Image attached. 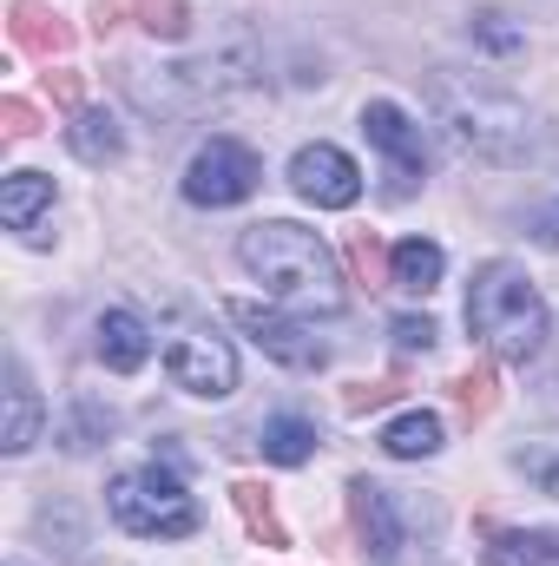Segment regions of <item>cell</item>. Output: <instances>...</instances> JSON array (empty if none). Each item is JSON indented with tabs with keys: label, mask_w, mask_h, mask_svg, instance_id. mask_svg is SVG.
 <instances>
[{
	"label": "cell",
	"mask_w": 559,
	"mask_h": 566,
	"mask_svg": "<svg viewBox=\"0 0 559 566\" xmlns=\"http://www.w3.org/2000/svg\"><path fill=\"white\" fill-rule=\"evenodd\" d=\"M257 80H264V46L244 27H231L211 53H191L171 66H119V86L145 119H198L224 93L257 86Z\"/></svg>",
	"instance_id": "1"
},
{
	"label": "cell",
	"mask_w": 559,
	"mask_h": 566,
	"mask_svg": "<svg viewBox=\"0 0 559 566\" xmlns=\"http://www.w3.org/2000/svg\"><path fill=\"white\" fill-rule=\"evenodd\" d=\"M238 258H244V271L264 283L283 310H296V316H336V310H342V264H336V251H329L316 231L289 224V218L251 224V231L238 238Z\"/></svg>",
	"instance_id": "2"
},
{
	"label": "cell",
	"mask_w": 559,
	"mask_h": 566,
	"mask_svg": "<svg viewBox=\"0 0 559 566\" xmlns=\"http://www.w3.org/2000/svg\"><path fill=\"white\" fill-rule=\"evenodd\" d=\"M428 106L447 126V139L474 158H487V165H527L540 145V119L507 86H494L481 73H434Z\"/></svg>",
	"instance_id": "3"
},
{
	"label": "cell",
	"mask_w": 559,
	"mask_h": 566,
	"mask_svg": "<svg viewBox=\"0 0 559 566\" xmlns=\"http://www.w3.org/2000/svg\"><path fill=\"white\" fill-rule=\"evenodd\" d=\"M467 329L500 363H534L547 349V336H553V316H547V296L534 290V277L520 264L494 258L467 283Z\"/></svg>",
	"instance_id": "4"
},
{
	"label": "cell",
	"mask_w": 559,
	"mask_h": 566,
	"mask_svg": "<svg viewBox=\"0 0 559 566\" xmlns=\"http://www.w3.org/2000/svg\"><path fill=\"white\" fill-rule=\"evenodd\" d=\"M106 507H113V521H119L126 534H139V541H184V534H198V501H191V488H184L171 468H158V461L113 474Z\"/></svg>",
	"instance_id": "5"
},
{
	"label": "cell",
	"mask_w": 559,
	"mask_h": 566,
	"mask_svg": "<svg viewBox=\"0 0 559 566\" xmlns=\"http://www.w3.org/2000/svg\"><path fill=\"white\" fill-rule=\"evenodd\" d=\"M264 185V158L244 139H211L191 151L184 165V198L204 205V211H224V205H244L251 191Z\"/></svg>",
	"instance_id": "6"
},
{
	"label": "cell",
	"mask_w": 559,
	"mask_h": 566,
	"mask_svg": "<svg viewBox=\"0 0 559 566\" xmlns=\"http://www.w3.org/2000/svg\"><path fill=\"white\" fill-rule=\"evenodd\" d=\"M165 376L184 389V396H204V402H224L238 389V349L218 336V329H178L165 343Z\"/></svg>",
	"instance_id": "7"
},
{
	"label": "cell",
	"mask_w": 559,
	"mask_h": 566,
	"mask_svg": "<svg viewBox=\"0 0 559 566\" xmlns=\"http://www.w3.org/2000/svg\"><path fill=\"white\" fill-rule=\"evenodd\" d=\"M231 310V323L271 356V363H283V369H296V376H316L323 363H329V349L309 336V323H296V316H283V310H264V303H224Z\"/></svg>",
	"instance_id": "8"
},
{
	"label": "cell",
	"mask_w": 559,
	"mask_h": 566,
	"mask_svg": "<svg viewBox=\"0 0 559 566\" xmlns=\"http://www.w3.org/2000/svg\"><path fill=\"white\" fill-rule=\"evenodd\" d=\"M362 133H369V145L389 158V198H409L421 185V171H428L421 126L395 106V99H369V106H362Z\"/></svg>",
	"instance_id": "9"
},
{
	"label": "cell",
	"mask_w": 559,
	"mask_h": 566,
	"mask_svg": "<svg viewBox=\"0 0 559 566\" xmlns=\"http://www.w3.org/2000/svg\"><path fill=\"white\" fill-rule=\"evenodd\" d=\"M289 185H296V198L316 205V211H349V205L362 198V165H356L342 145L316 139L289 158Z\"/></svg>",
	"instance_id": "10"
},
{
	"label": "cell",
	"mask_w": 559,
	"mask_h": 566,
	"mask_svg": "<svg viewBox=\"0 0 559 566\" xmlns=\"http://www.w3.org/2000/svg\"><path fill=\"white\" fill-rule=\"evenodd\" d=\"M349 514H356V534H362L369 560L376 566L402 560L409 534H402V507H395V494H389L382 481H349Z\"/></svg>",
	"instance_id": "11"
},
{
	"label": "cell",
	"mask_w": 559,
	"mask_h": 566,
	"mask_svg": "<svg viewBox=\"0 0 559 566\" xmlns=\"http://www.w3.org/2000/svg\"><path fill=\"white\" fill-rule=\"evenodd\" d=\"M93 349H99V363L113 376H133V369L151 363V323H145L139 310H106L93 323Z\"/></svg>",
	"instance_id": "12"
},
{
	"label": "cell",
	"mask_w": 559,
	"mask_h": 566,
	"mask_svg": "<svg viewBox=\"0 0 559 566\" xmlns=\"http://www.w3.org/2000/svg\"><path fill=\"white\" fill-rule=\"evenodd\" d=\"M7 422H0V448L7 454H27L33 441H40V396H33V376H27V363L20 356H7Z\"/></svg>",
	"instance_id": "13"
},
{
	"label": "cell",
	"mask_w": 559,
	"mask_h": 566,
	"mask_svg": "<svg viewBox=\"0 0 559 566\" xmlns=\"http://www.w3.org/2000/svg\"><path fill=\"white\" fill-rule=\"evenodd\" d=\"M40 211H53V178L46 171H13L0 185V218L7 231H20L27 244H40Z\"/></svg>",
	"instance_id": "14"
},
{
	"label": "cell",
	"mask_w": 559,
	"mask_h": 566,
	"mask_svg": "<svg viewBox=\"0 0 559 566\" xmlns=\"http://www.w3.org/2000/svg\"><path fill=\"white\" fill-rule=\"evenodd\" d=\"M66 145H73L86 165H119V158H126V133H119V119L99 113V106H80V113H73Z\"/></svg>",
	"instance_id": "15"
},
{
	"label": "cell",
	"mask_w": 559,
	"mask_h": 566,
	"mask_svg": "<svg viewBox=\"0 0 559 566\" xmlns=\"http://www.w3.org/2000/svg\"><path fill=\"white\" fill-rule=\"evenodd\" d=\"M487 566H559V534L547 527H494Z\"/></svg>",
	"instance_id": "16"
},
{
	"label": "cell",
	"mask_w": 559,
	"mask_h": 566,
	"mask_svg": "<svg viewBox=\"0 0 559 566\" xmlns=\"http://www.w3.org/2000/svg\"><path fill=\"white\" fill-rule=\"evenodd\" d=\"M441 271H447V258H441L434 238H402V244L389 251V283L409 290V296H428V290L441 283Z\"/></svg>",
	"instance_id": "17"
},
{
	"label": "cell",
	"mask_w": 559,
	"mask_h": 566,
	"mask_svg": "<svg viewBox=\"0 0 559 566\" xmlns=\"http://www.w3.org/2000/svg\"><path fill=\"white\" fill-rule=\"evenodd\" d=\"M7 33H13V46H20V53H40V60H53V53H66V46H73V27H66L60 13L33 7V0H20V7H13Z\"/></svg>",
	"instance_id": "18"
},
{
	"label": "cell",
	"mask_w": 559,
	"mask_h": 566,
	"mask_svg": "<svg viewBox=\"0 0 559 566\" xmlns=\"http://www.w3.org/2000/svg\"><path fill=\"white\" fill-rule=\"evenodd\" d=\"M382 441V454H395V461H428L434 448H441V416L434 409H409V416H395V422L376 434Z\"/></svg>",
	"instance_id": "19"
},
{
	"label": "cell",
	"mask_w": 559,
	"mask_h": 566,
	"mask_svg": "<svg viewBox=\"0 0 559 566\" xmlns=\"http://www.w3.org/2000/svg\"><path fill=\"white\" fill-rule=\"evenodd\" d=\"M113 428H119V416H113L106 402L73 396V409H66V422H60V448H66V454H93L99 441H113Z\"/></svg>",
	"instance_id": "20"
},
{
	"label": "cell",
	"mask_w": 559,
	"mask_h": 566,
	"mask_svg": "<svg viewBox=\"0 0 559 566\" xmlns=\"http://www.w3.org/2000/svg\"><path fill=\"white\" fill-rule=\"evenodd\" d=\"M257 448H264V461H277V468H303V461L316 454V422H303V416H271V422L257 428Z\"/></svg>",
	"instance_id": "21"
},
{
	"label": "cell",
	"mask_w": 559,
	"mask_h": 566,
	"mask_svg": "<svg viewBox=\"0 0 559 566\" xmlns=\"http://www.w3.org/2000/svg\"><path fill=\"white\" fill-rule=\"evenodd\" d=\"M231 501H238V514H244V527L264 541V547H283V527H277V514H271V494L264 488H251V481H238L231 488Z\"/></svg>",
	"instance_id": "22"
},
{
	"label": "cell",
	"mask_w": 559,
	"mask_h": 566,
	"mask_svg": "<svg viewBox=\"0 0 559 566\" xmlns=\"http://www.w3.org/2000/svg\"><path fill=\"white\" fill-rule=\"evenodd\" d=\"M133 20H139L145 33H158V40H184L191 33V7L184 0H139Z\"/></svg>",
	"instance_id": "23"
},
{
	"label": "cell",
	"mask_w": 559,
	"mask_h": 566,
	"mask_svg": "<svg viewBox=\"0 0 559 566\" xmlns=\"http://www.w3.org/2000/svg\"><path fill=\"white\" fill-rule=\"evenodd\" d=\"M454 396H461V409H467V422H481V416H494V376H487V369H467V376L454 382Z\"/></svg>",
	"instance_id": "24"
},
{
	"label": "cell",
	"mask_w": 559,
	"mask_h": 566,
	"mask_svg": "<svg viewBox=\"0 0 559 566\" xmlns=\"http://www.w3.org/2000/svg\"><path fill=\"white\" fill-rule=\"evenodd\" d=\"M389 336H395V349H402V356H428V349H434V323H428V316H395V323H389Z\"/></svg>",
	"instance_id": "25"
},
{
	"label": "cell",
	"mask_w": 559,
	"mask_h": 566,
	"mask_svg": "<svg viewBox=\"0 0 559 566\" xmlns=\"http://www.w3.org/2000/svg\"><path fill=\"white\" fill-rule=\"evenodd\" d=\"M500 20H507V13H474V33H481V40H487L494 53H514V46H520L527 33H520V27H500Z\"/></svg>",
	"instance_id": "26"
},
{
	"label": "cell",
	"mask_w": 559,
	"mask_h": 566,
	"mask_svg": "<svg viewBox=\"0 0 559 566\" xmlns=\"http://www.w3.org/2000/svg\"><path fill=\"white\" fill-rule=\"evenodd\" d=\"M520 468L540 481V494H553L559 501V454H547V448H520Z\"/></svg>",
	"instance_id": "27"
},
{
	"label": "cell",
	"mask_w": 559,
	"mask_h": 566,
	"mask_svg": "<svg viewBox=\"0 0 559 566\" xmlns=\"http://www.w3.org/2000/svg\"><path fill=\"white\" fill-rule=\"evenodd\" d=\"M33 119H40V113H33L27 99H0V133H7V139H27Z\"/></svg>",
	"instance_id": "28"
},
{
	"label": "cell",
	"mask_w": 559,
	"mask_h": 566,
	"mask_svg": "<svg viewBox=\"0 0 559 566\" xmlns=\"http://www.w3.org/2000/svg\"><path fill=\"white\" fill-rule=\"evenodd\" d=\"M527 231H534V244H547V251H559V198H553V205H540V211H534V224H527Z\"/></svg>",
	"instance_id": "29"
},
{
	"label": "cell",
	"mask_w": 559,
	"mask_h": 566,
	"mask_svg": "<svg viewBox=\"0 0 559 566\" xmlns=\"http://www.w3.org/2000/svg\"><path fill=\"white\" fill-rule=\"evenodd\" d=\"M53 99H60V106H73V113H80V80H73V73H60V80H53Z\"/></svg>",
	"instance_id": "30"
},
{
	"label": "cell",
	"mask_w": 559,
	"mask_h": 566,
	"mask_svg": "<svg viewBox=\"0 0 559 566\" xmlns=\"http://www.w3.org/2000/svg\"><path fill=\"white\" fill-rule=\"evenodd\" d=\"M126 13H139V0H99V20H106V27L126 20Z\"/></svg>",
	"instance_id": "31"
}]
</instances>
